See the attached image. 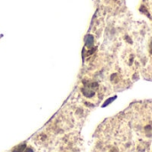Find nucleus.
<instances>
[{"mask_svg": "<svg viewBox=\"0 0 152 152\" xmlns=\"http://www.w3.org/2000/svg\"><path fill=\"white\" fill-rule=\"evenodd\" d=\"M85 41H86V45H87V46H92V45H93V42H94V38H93V37L92 36H86V39H85Z\"/></svg>", "mask_w": 152, "mask_h": 152, "instance_id": "obj_1", "label": "nucleus"}, {"mask_svg": "<svg viewBox=\"0 0 152 152\" xmlns=\"http://www.w3.org/2000/svg\"><path fill=\"white\" fill-rule=\"evenodd\" d=\"M145 5L149 11V12L152 15V0H145Z\"/></svg>", "mask_w": 152, "mask_h": 152, "instance_id": "obj_2", "label": "nucleus"}, {"mask_svg": "<svg viewBox=\"0 0 152 152\" xmlns=\"http://www.w3.org/2000/svg\"><path fill=\"white\" fill-rule=\"evenodd\" d=\"M25 148H26V145L25 144L20 145V146H18L17 148H15L13 150V152H23L25 151Z\"/></svg>", "mask_w": 152, "mask_h": 152, "instance_id": "obj_3", "label": "nucleus"}, {"mask_svg": "<svg viewBox=\"0 0 152 152\" xmlns=\"http://www.w3.org/2000/svg\"><path fill=\"white\" fill-rule=\"evenodd\" d=\"M23 152H33V151L31 149H27V150H25Z\"/></svg>", "mask_w": 152, "mask_h": 152, "instance_id": "obj_4", "label": "nucleus"}, {"mask_svg": "<svg viewBox=\"0 0 152 152\" xmlns=\"http://www.w3.org/2000/svg\"><path fill=\"white\" fill-rule=\"evenodd\" d=\"M151 52H152V44H151Z\"/></svg>", "mask_w": 152, "mask_h": 152, "instance_id": "obj_5", "label": "nucleus"}]
</instances>
